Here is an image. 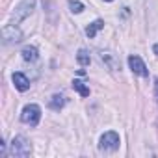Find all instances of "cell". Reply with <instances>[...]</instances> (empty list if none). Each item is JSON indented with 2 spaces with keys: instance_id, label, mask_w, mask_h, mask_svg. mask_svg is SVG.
Returning a JSON list of instances; mask_svg holds the SVG:
<instances>
[{
  "instance_id": "6da1fadb",
  "label": "cell",
  "mask_w": 158,
  "mask_h": 158,
  "mask_svg": "<svg viewBox=\"0 0 158 158\" xmlns=\"http://www.w3.org/2000/svg\"><path fill=\"white\" fill-rule=\"evenodd\" d=\"M32 152V143L24 138V136H15L11 141V156L17 158H26Z\"/></svg>"
},
{
  "instance_id": "7a4b0ae2",
  "label": "cell",
  "mask_w": 158,
  "mask_h": 158,
  "mask_svg": "<svg viewBox=\"0 0 158 158\" xmlns=\"http://www.w3.org/2000/svg\"><path fill=\"white\" fill-rule=\"evenodd\" d=\"M34 10H35V0H23L21 4H17L15 11H13V15H11L13 24H19L21 21H24L26 17H30Z\"/></svg>"
},
{
  "instance_id": "3957f363",
  "label": "cell",
  "mask_w": 158,
  "mask_h": 158,
  "mask_svg": "<svg viewBox=\"0 0 158 158\" xmlns=\"http://www.w3.org/2000/svg\"><path fill=\"white\" fill-rule=\"evenodd\" d=\"M21 121L30 127H37L41 121V108L37 104H26L21 112Z\"/></svg>"
},
{
  "instance_id": "277c9868",
  "label": "cell",
  "mask_w": 158,
  "mask_h": 158,
  "mask_svg": "<svg viewBox=\"0 0 158 158\" xmlns=\"http://www.w3.org/2000/svg\"><path fill=\"white\" fill-rule=\"evenodd\" d=\"M99 149L101 151H106V152H114L119 149V134L114 132V130H108L101 136L99 139Z\"/></svg>"
},
{
  "instance_id": "5b68a950",
  "label": "cell",
  "mask_w": 158,
  "mask_h": 158,
  "mask_svg": "<svg viewBox=\"0 0 158 158\" xmlns=\"http://www.w3.org/2000/svg\"><path fill=\"white\" fill-rule=\"evenodd\" d=\"M2 39L6 43H19L23 39V32L17 28V24H8L2 28Z\"/></svg>"
},
{
  "instance_id": "8992f818",
  "label": "cell",
  "mask_w": 158,
  "mask_h": 158,
  "mask_svg": "<svg viewBox=\"0 0 158 158\" xmlns=\"http://www.w3.org/2000/svg\"><path fill=\"white\" fill-rule=\"evenodd\" d=\"M128 67H130V71H132L134 74H138V76H149V71H147L143 60H141L139 56H136V54L128 56Z\"/></svg>"
},
{
  "instance_id": "52a82bcc",
  "label": "cell",
  "mask_w": 158,
  "mask_h": 158,
  "mask_svg": "<svg viewBox=\"0 0 158 158\" xmlns=\"http://www.w3.org/2000/svg\"><path fill=\"white\" fill-rule=\"evenodd\" d=\"M11 80H13V84H15V88H17L19 91H28V89H30V80H28L23 73H13Z\"/></svg>"
},
{
  "instance_id": "ba28073f",
  "label": "cell",
  "mask_w": 158,
  "mask_h": 158,
  "mask_svg": "<svg viewBox=\"0 0 158 158\" xmlns=\"http://www.w3.org/2000/svg\"><path fill=\"white\" fill-rule=\"evenodd\" d=\"M102 28H104V21L97 19L95 23H91V24L86 28V35H88V37H95V35H97V32H99V30H102Z\"/></svg>"
},
{
  "instance_id": "9c48e42d",
  "label": "cell",
  "mask_w": 158,
  "mask_h": 158,
  "mask_svg": "<svg viewBox=\"0 0 158 158\" xmlns=\"http://www.w3.org/2000/svg\"><path fill=\"white\" fill-rule=\"evenodd\" d=\"M39 58V52L35 47H24L23 48V60L24 61H35Z\"/></svg>"
},
{
  "instance_id": "30bf717a",
  "label": "cell",
  "mask_w": 158,
  "mask_h": 158,
  "mask_svg": "<svg viewBox=\"0 0 158 158\" xmlns=\"http://www.w3.org/2000/svg\"><path fill=\"white\" fill-rule=\"evenodd\" d=\"M101 60L108 65L110 71H115L117 69V60H115V56L112 52H101Z\"/></svg>"
},
{
  "instance_id": "8fae6325",
  "label": "cell",
  "mask_w": 158,
  "mask_h": 158,
  "mask_svg": "<svg viewBox=\"0 0 158 158\" xmlns=\"http://www.w3.org/2000/svg\"><path fill=\"white\" fill-rule=\"evenodd\" d=\"M48 106L52 108V110H56V112H60L63 106H65V97L61 95V93H56L52 99H50V102H48Z\"/></svg>"
},
{
  "instance_id": "7c38bea8",
  "label": "cell",
  "mask_w": 158,
  "mask_h": 158,
  "mask_svg": "<svg viewBox=\"0 0 158 158\" xmlns=\"http://www.w3.org/2000/svg\"><path fill=\"white\" fill-rule=\"evenodd\" d=\"M73 89L78 91L82 97H89V88H88L82 80H73Z\"/></svg>"
},
{
  "instance_id": "4fadbf2b",
  "label": "cell",
  "mask_w": 158,
  "mask_h": 158,
  "mask_svg": "<svg viewBox=\"0 0 158 158\" xmlns=\"http://www.w3.org/2000/svg\"><path fill=\"white\" fill-rule=\"evenodd\" d=\"M76 60H78V63H80L82 67H86V65H89V63H91V56H89V52H88V50H84V48L78 50Z\"/></svg>"
},
{
  "instance_id": "5bb4252c",
  "label": "cell",
  "mask_w": 158,
  "mask_h": 158,
  "mask_svg": "<svg viewBox=\"0 0 158 158\" xmlns=\"http://www.w3.org/2000/svg\"><path fill=\"white\" fill-rule=\"evenodd\" d=\"M69 8L73 13H82L84 11V4L78 2V0H69Z\"/></svg>"
},
{
  "instance_id": "9a60e30c",
  "label": "cell",
  "mask_w": 158,
  "mask_h": 158,
  "mask_svg": "<svg viewBox=\"0 0 158 158\" xmlns=\"http://www.w3.org/2000/svg\"><path fill=\"white\" fill-rule=\"evenodd\" d=\"M152 52H154V54H156V56H158V43H156V45H154V47H152Z\"/></svg>"
},
{
  "instance_id": "2e32d148",
  "label": "cell",
  "mask_w": 158,
  "mask_h": 158,
  "mask_svg": "<svg viewBox=\"0 0 158 158\" xmlns=\"http://www.w3.org/2000/svg\"><path fill=\"white\" fill-rule=\"evenodd\" d=\"M156 95H158V82H156Z\"/></svg>"
}]
</instances>
